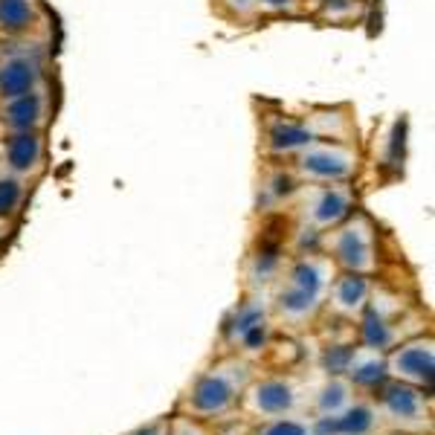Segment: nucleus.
I'll use <instances>...</instances> for the list:
<instances>
[{"mask_svg":"<svg viewBox=\"0 0 435 435\" xmlns=\"http://www.w3.org/2000/svg\"><path fill=\"white\" fill-rule=\"evenodd\" d=\"M3 165L15 177H35L44 168V136L41 131H18L3 139Z\"/></svg>","mask_w":435,"mask_h":435,"instance_id":"nucleus-7","label":"nucleus"},{"mask_svg":"<svg viewBox=\"0 0 435 435\" xmlns=\"http://www.w3.org/2000/svg\"><path fill=\"white\" fill-rule=\"evenodd\" d=\"M44 81V55L35 47L0 52V102L32 93Z\"/></svg>","mask_w":435,"mask_h":435,"instance_id":"nucleus-2","label":"nucleus"},{"mask_svg":"<svg viewBox=\"0 0 435 435\" xmlns=\"http://www.w3.org/2000/svg\"><path fill=\"white\" fill-rule=\"evenodd\" d=\"M398 366L403 372H409V374L424 377L429 372V366H432V357H429V352H424V348H406V352L398 357Z\"/></svg>","mask_w":435,"mask_h":435,"instance_id":"nucleus-12","label":"nucleus"},{"mask_svg":"<svg viewBox=\"0 0 435 435\" xmlns=\"http://www.w3.org/2000/svg\"><path fill=\"white\" fill-rule=\"evenodd\" d=\"M261 12H270V15H282V12H293L299 6V0H259Z\"/></svg>","mask_w":435,"mask_h":435,"instance_id":"nucleus-16","label":"nucleus"},{"mask_svg":"<svg viewBox=\"0 0 435 435\" xmlns=\"http://www.w3.org/2000/svg\"><path fill=\"white\" fill-rule=\"evenodd\" d=\"M218 3L227 9L232 18H238V21H250V18H259L261 15L259 0H218Z\"/></svg>","mask_w":435,"mask_h":435,"instance_id":"nucleus-13","label":"nucleus"},{"mask_svg":"<svg viewBox=\"0 0 435 435\" xmlns=\"http://www.w3.org/2000/svg\"><path fill=\"white\" fill-rule=\"evenodd\" d=\"M270 435H302V429H299V427H293V424H279Z\"/></svg>","mask_w":435,"mask_h":435,"instance_id":"nucleus-17","label":"nucleus"},{"mask_svg":"<svg viewBox=\"0 0 435 435\" xmlns=\"http://www.w3.org/2000/svg\"><path fill=\"white\" fill-rule=\"evenodd\" d=\"M223 401H227V392H223V386L215 381H209L198 389V403L203 409H218V406H223Z\"/></svg>","mask_w":435,"mask_h":435,"instance_id":"nucleus-14","label":"nucleus"},{"mask_svg":"<svg viewBox=\"0 0 435 435\" xmlns=\"http://www.w3.org/2000/svg\"><path fill=\"white\" fill-rule=\"evenodd\" d=\"M314 143V134L307 128L305 119H293V117H279L267 125L264 131V148L273 157H296V154Z\"/></svg>","mask_w":435,"mask_h":435,"instance_id":"nucleus-8","label":"nucleus"},{"mask_svg":"<svg viewBox=\"0 0 435 435\" xmlns=\"http://www.w3.org/2000/svg\"><path fill=\"white\" fill-rule=\"evenodd\" d=\"M354 194L348 183H322V186H307L305 192V215L316 230H331L352 215Z\"/></svg>","mask_w":435,"mask_h":435,"instance_id":"nucleus-4","label":"nucleus"},{"mask_svg":"<svg viewBox=\"0 0 435 435\" xmlns=\"http://www.w3.org/2000/svg\"><path fill=\"white\" fill-rule=\"evenodd\" d=\"M334 259L352 273H366L374 267V230L366 218H354L343 223L331 235Z\"/></svg>","mask_w":435,"mask_h":435,"instance_id":"nucleus-3","label":"nucleus"},{"mask_svg":"<svg viewBox=\"0 0 435 435\" xmlns=\"http://www.w3.org/2000/svg\"><path fill=\"white\" fill-rule=\"evenodd\" d=\"M293 168L302 180L314 186L322 183H348L357 168H360V154L352 143H331V139H314L305 145L296 157Z\"/></svg>","mask_w":435,"mask_h":435,"instance_id":"nucleus-1","label":"nucleus"},{"mask_svg":"<svg viewBox=\"0 0 435 435\" xmlns=\"http://www.w3.org/2000/svg\"><path fill=\"white\" fill-rule=\"evenodd\" d=\"M366 293H369V285L363 276H343L340 282L334 285V305L343 307V311H354L366 302Z\"/></svg>","mask_w":435,"mask_h":435,"instance_id":"nucleus-10","label":"nucleus"},{"mask_svg":"<svg viewBox=\"0 0 435 435\" xmlns=\"http://www.w3.org/2000/svg\"><path fill=\"white\" fill-rule=\"evenodd\" d=\"M328 273L322 261H299L287 276V287L282 293V311L287 316H302L319 302L325 290Z\"/></svg>","mask_w":435,"mask_h":435,"instance_id":"nucleus-5","label":"nucleus"},{"mask_svg":"<svg viewBox=\"0 0 435 435\" xmlns=\"http://www.w3.org/2000/svg\"><path fill=\"white\" fill-rule=\"evenodd\" d=\"M23 203V180L15 174H0V218L15 215Z\"/></svg>","mask_w":435,"mask_h":435,"instance_id":"nucleus-11","label":"nucleus"},{"mask_svg":"<svg viewBox=\"0 0 435 435\" xmlns=\"http://www.w3.org/2000/svg\"><path fill=\"white\" fill-rule=\"evenodd\" d=\"M47 117H50V96L41 88L0 102V125H3L6 134L41 131L47 125Z\"/></svg>","mask_w":435,"mask_h":435,"instance_id":"nucleus-6","label":"nucleus"},{"mask_svg":"<svg viewBox=\"0 0 435 435\" xmlns=\"http://www.w3.org/2000/svg\"><path fill=\"white\" fill-rule=\"evenodd\" d=\"M287 398H285V389L282 386H264V398H261V406L264 409H279Z\"/></svg>","mask_w":435,"mask_h":435,"instance_id":"nucleus-15","label":"nucleus"},{"mask_svg":"<svg viewBox=\"0 0 435 435\" xmlns=\"http://www.w3.org/2000/svg\"><path fill=\"white\" fill-rule=\"evenodd\" d=\"M38 23L35 0H0V35L23 38Z\"/></svg>","mask_w":435,"mask_h":435,"instance_id":"nucleus-9","label":"nucleus"}]
</instances>
